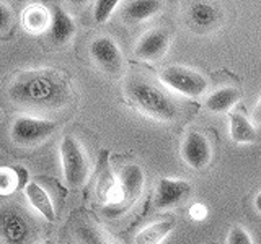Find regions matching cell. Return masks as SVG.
Returning <instances> with one entry per match:
<instances>
[{
    "label": "cell",
    "mask_w": 261,
    "mask_h": 244,
    "mask_svg": "<svg viewBox=\"0 0 261 244\" xmlns=\"http://www.w3.org/2000/svg\"><path fill=\"white\" fill-rule=\"evenodd\" d=\"M7 96L15 106L36 114L65 111L75 100L69 77L56 69L18 73L8 85Z\"/></svg>",
    "instance_id": "6da1fadb"
},
{
    "label": "cell",
    "mask_w": 261,
    "mask_h": 244,
    "mask_svg": "<svg viewBox=\"0 0 261 244\" xmlns=\"http://www.w3.org/2000/svg\"><path fill=\"white\" fill-rule=\"evenodd\" d=\"M23 191L28 202L31 203V207L35 208L39 215H43V218H46L47 222H56L54 203L51 197H49V194L44 191V187H41L38 182H30Z\"/></svg>",
    "instance_id": "ac0fdd59"
},
{
    "label": "cell",
    "mask_w": 261,
    "mask_h": 244,
    "mask_svg": "<svg viewBox=\"0 0 261 244\" xmlns=\"http://www.w3.org/2000/svg\"><path fill=\"white\" fill-rule=\"evenodd\" d=\"M159 78L168 89H171L178 96L185 98H201L207 92V78L201 72L185 67V65H170L165 67L160 73Z\"/></svg>",
    "instance_id": "277c9868"
},
{
    "label": "cell",
    "mask_w": 261,
    "mask_h": 244,
    "mask_svg": "<svg viewBox=\"0 0 261 244\" xmlns=\"http://www.w3.org/2000/svg\"><path fill=\"white\" fill-rule=\"evenodd\" d=\"M171 43V35L165 28H153L141 36L134 47V57L144 62L160 60L167 54Z\"/></svg>",
    "instance_id": "8fae6325"
},
{
    "label": "cell",
    "mask_w": 261,
    "mask_h": 244,
    "mask_svg": "<svg viewBox=\"0 0 261 244\" xmlns=\"http://www.w3.org/2000/svg\"><path fill=\"white\" fill-rule=\"evenodd\" d=\"M119 184H118V192H119V200L116 203V207L119 203H129L136 202L141 197L142 189H144V182H145V176H144V169L137 165V163H129L124 165L119 171Z\"/></svg>",
    "instance_id": "7c38bea8"
},
{
    "label": "cell",
    "mask_w": 261,
    "mask_h": 244,
    "mask_svg": "<svg viewBox=\"0 0 261 244\" xmlns=\"http://www.w3.org/2000/svg\"><path fill=\"white\" fill-rule=\"evenodd\" d=\"M173 228H175V220L155 222L149 226L142 228V230L136 234L134 242L136 244H162L163 239L173 231Z\"/></svg>",
    "instance_id": "ffe728a7"
},
{
    "label": "cell",
    "mask_w": 261,
    "mask_h": 244,
    "mask_svg": "<svg viewBox=\"0 0 261 244\" xmlns=\"http://www.w3.org/2000/svg\"><path fill=\"white\" fill-rule=\"evenodd\" d=\"M253 205H255V208H256V211L261 215V191L256 194V197H255V200H253Z\"/></svg>",
    "instance_id": "4316f807"
},
{
    "label": "cell",
    "mask_w": 261,
    "mask_h": 244,
    "mask_svg": "<svg viewBox=\"0 0 261 244\" xmlns=\"http://www.w3.org/2000/svg\"><path fill=\"white\" fill-rule=\"evenodd\" d=\"M21 24L31 35L47 33L51 26V10L41 4H31L21 12Z\"/></svg>",
    "instance_id": "e0dca14e"
},
{
    "label": "cell",
    "mask_w": 261,
    "mask_h": 244,
    "mask_svg": "<svg viewBox=\"0 0 261 244\" xmlns=\"http://www.w3.org/2000/svg\"><path fill=\"white\" fill-rule=\"evenodd\" d=\"M18 189H21V184H20V177H18V173H16L15 166L0 168V195L13 194Z\"/></svg>",
    "instance_id": "44dd1931"
},
{
    "label": "cell",
    "mask_w": 261,
    "mask_h": 244,
    "mask_svg": "<svg viewBox=\"0 0 261 244\" xmlns=\"http://www.w3.org/2000/svg\"><path fill=\"white\" fill-rule=\"evenodd\" d=\"M190 215H191V218L193 220H204L207 217V208H206V205H202V203H194V205L190 208Z\"/></svg>",
    "instance_id": "d4e9b609"
},
{
    "label": "cell",
    "mask_w": 261,
    "mask_h": 244,
    "mask_svg": "<svg viewBox=\"0 0 261 244\" xmlns=\"http://www.w3.org/2000/svg\"><path fill=\"white\" fill-rule=\"evenodd\" d=\"M228 134L235 143H253L256 142V127L242 111L228 112Z\"/></svg>",
    "instance_id": "2e32d148"
},
{
    "label": "cell",
    "mask_w": 261,
    "mask_h": 244,
    "mask_svg": "<svg viewBox=\"0 0 261 244\" xmlns=\"http://www.w3.org/2000/svg\"><path fill=\"white\" fill-rule=\"evenodd\" d=\"M59 155L65 184L70 189H79L90 176V161L84 145L73 135H65L59 145Z\"/></svg>",
    "instance_id": "3957f363"
},
{
    "label": "cell",
    "mask_w": 261,
    "mask_h": 244,
    "mask_svg": "<svg viewBox=\"0 0 261 244\" xmlns=\"http://www.w3.org/2000/svg\"><path fill=\"white\" fill-rule=\"evenodd\" d=\"M227 244H253L250 233L243 226H232L227 234Z\"/></svg>",
    "instance_id": "603a6c76"
},
{
    "label": "cell",
    "mask_w": 261,
    "mask_h": 244,
    "mask_svg": "<svg viewBox=\"0 0 261 244\" xmlns=\"http://www.w3.org/2000/svg\"><path fill=\"white\" fill-rule=\"evenodd\" d=\"M43 244H54V241H53V239H46Z\"/></svg>",
    "instance_id": "83f0119b"
},
{
    "label": "cell",
    "mask_w": 261,
    "mask_h": 244,
    "mask_svg": "<svg viewBox=\"0 0 261 244\" xmlns=\"http://www.w3.org/2000/svg\"><path fill=\"white\" fill-rule=\"evenodd\" d=\"M193 194V186L186 179L160 177L155 189L153 203L157 210H168L179 207Z\"/></svg>",
    "instance_id": "9c48e42d"
},
{
    "label": "cell",
    "mask_w": 261,
    "mask_h": 244,
    "mask_svg": "<svg viewBox=\"0 0 261 244\" xmlns=\"http://www.w3.org/2000/svg\"><path fill=\"white\" fill-rule=\"evenodd\" d=\"M75 21L59 4L51 8V26L47 29V38L54 46H64L75 36Z\"/></svg>",
    "instance_id": "4fadbf2b"
},
{
    "label": "cell",
    "mask_w": 261,
    "mask_h": 244,
    "mask_svg": "<svg viewBox=\"0 0 261 244\" xmlns=\"http://www.w3.org/2000/svg\"><path fill=\"white\" fill-rule=\"evenodd\" d=\"M90 57L110 77H119L124 72V55L110 36H98L90 43Z\"/></svg>",
    "instance_id": "ba28073f"
},
{
    "label": "cell",
    "mask_w": 261,
    "mask_h": 244,
    "mask_svg": "<svg viewBox=\"0 0 261 244\" xmlns=\"http://www.w3.org/2000/svg\"><path fill=\"white\" fill-rule=\"evenodd\" d=\"M124 98L130 108L159 122H178L185 117L186 106L160 78L142 70L129 73L124 80Z\"/></svg>",
    "instance_id": "7a4b0ae2"
},
{
    "label": "cell",
    "mask_w": 261,
    "mask_h": 244,
    "mask_svg": "<svg viewBox=\"0 0 261 244\" xmlns=\"http://www.w3.org/2000/svg\"><path fill=\"white\" fill-rule=\"evenodd\" d=\"M70 230L77 244H114L103 228L85 215L73 217Z\"/></svg>",
    "instance_id": "5bb4252c"
},
{
    "label": "cell",
    "mask_w": 261,
    "mask_h": 244,
    "mask_svg": "<svg viewBox=\"0 0 261 244\" xmlns=\"http://www.w3.org/2000/svg\"><path fill=\"white\" fill-rule=\"evenodd\" d=\"M162 5L163 4L159 0H133L124 4L121 16L129 24H139L157 15L162 10Z\"/></svg>",
    "instance_id": "9a60e30c"
},
{
    "label": "cell",
    "mask_w": 261,
    "mask_h": 244,
    "mask_svg": "<svg viewBox=\"0 0 261 244\" xmlns=\"http://www.w3.org/2000/svg\"><path fill=\"white\" fill-rule=\"evenodd\" d=\"M12 20H13L12 10L8 8L7 4L0 2V33H5L8 28H10Z\"/></svg>",
    "instance_id": "cb8c5ba5"
},
{
    "label": "cell",
    "mask_w": 261,
    "mask_h": 244,
    "mask_svg": "<svg viewBox=\"0 0 261 244\" xmlns=\"http://www.w3.org/2000/svg\"><path fill=\"white\" fill-rule=\"evenodd\" d=\"M119 5L118 0H98L93 4V20L98 24H103L110 20L113 12L116 10Z\"/></svg>",
    "instance_id": "7402d4cb"
},
{
    "label": "cell",
    "mask_w": 261,
    "mask_h": 244,
    "mask_svg": "<svg viewBox=\"0 0 261 244\" xmlns=\"http://www.w3.org/2000/svg\"><path fill=\"white\" fill-rule=\"evenodd\" d=\"M185 24L194 35H209L224 23V10L211 2H191L185 7Z\"/></svg>",
    "instance_id": "52a82bcc"
},
{
    "label": "cell",
    "mask_w": 261,
    "mask_h": 244,
    "mask_svg": "<svg viewBox=\"0 0 261 244\" xmlns=\"http://www.w3.org/2000/svg\"><path fill=\"white\" fill-rule=\"evenodd\" d=\"M240 101V92L235 86L217 88L206 98V108L212 112H230Z\"/></svg>",
    "instance_id": "d6986e66"
},
{
    "label": "cell",
    "mask_w": 261,
    "mask_h": 244,
    "mask_svg": "<svg viewBox=\"0 0 261 244\" xmlns=\"http://www.w3.org/2000/svg\"><path fill=\"white\" fill-rule=\"evenodd\" d=\"M212 157H214V150L206 134L191 130L185 135L181 143V158L188 166L201 171L211 165Z\"/></svg>",
    "instance_id": "30bf717a"
},
{
    "label": "cell",
    "mask_w": 261,
    "mask_h": 244,
    "mask_svg": "<svg viewBox=\"0 0 261 244\" xmlns=\"http://www.w3.org/2000/svg\"><path fill=\"white\" fill-rule=\"evenodd\" d=\"M33 225L28 215L16 205L0 207V242L2 244H31Z\"/></svg>",
    "instance_id": "8992f818"
},
{
    "label": "cell",
    "mask_w": 261,
    "mask_h": 244,
    "mask_svg": "<svg viewBox=\"0 0 261 244\" xmlns=\"http://www.w3.org/2000/svg\"><path fill=\"white\" fill-rule=\"evenodd\" d=\"M251 122L255 126H261V98L259 101L256 103V106L253 108V112H251Z\"/></svg>",
    "instance_id": "484cf974"
},
{
    "label": "cell",
    "mask_w": 261,
    "mask_h": 244,
    "mask_svg": "<svg viewBox=\"0 0 261 244\" xmlns=\"http://www.w3.org/2000/svg\"><path fill=\"white\" fill-rule=\"evenodd\" d=\"M59 129L54 120L36 116H18L15 117L10 127V138L15 145L21 148H33L49 140Z\"/></svg>",
    "instance_id": "5b68a950"
}]
</instances>
